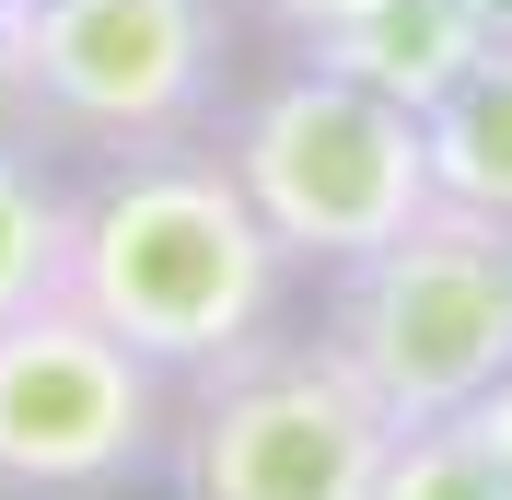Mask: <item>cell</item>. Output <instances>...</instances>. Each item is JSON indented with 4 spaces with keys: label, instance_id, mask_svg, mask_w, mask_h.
I'll return each instance as SVG.
<instances>
[{
    "label": "cell",
    "instance_id": "obj_1",
    "mask_svg": "<svg viewBox=\"0 0 512 500\" xmlns=\"http://www.w3.org/2000/svg\"><path fill=\"white\" fill-rule=\"evenodd\" d=\"M291 268L268 245V221L222 175L210 140H163V152H105L70 175V280L105 338H128L175 396L233 373L245 349L291 326Z\"/></svg>",
    "mask_w": 512,
    "mask_h": 500
},
{
    "label": "cell",
    "instance_id": "obj_2",
    "mask_svg": "<svg viewBox=\"0 0 512 500\" xmlns=\"http://www.w3.org/2000/svg\"><path fill=\"white\" fill-rule=\"evenodd\" d=\"M315 349L396 431L466 419L512 373V221L431 198L408 233L315 280Z\"/></svg>",
    "mask_w": 512,
    "mask_h": 500
},
{
    "label": "cell",
    "instance_id": "obj_3",
    "mask_svg": "<svg viewBox=\"0 0 512 500\" xmlns=\"http://www.w3.org/2000/svg\"><path fill=\"white\" fill-rule=\"evenodd\" d=\"M210 152H222V175L245 187V210L268 221V245L303 280L373 256L384 233H408L431 210V140H419V117L361 94V82H338L303 47L280 70H245L233 82Z\"/></svg>",
    "mask_w": 512,
    "mask_h": 500
},
{
    "label": "cell",
    "instance_id": "obj_4",
    "mask_svg": "<svg viewBox=\"0 0 512 500\" xmlns=\"http://www.w3.org/2000/svg\"><path fill=\"white\" fill-rule=\"evenodd\" d=\"M245 82V0H24L12 128L35 152H163L210 140Z\"/></svg>",
    "mask_w": 512,
    "mask_h": 500
},
{
    "label": "cell",
    "instance_id": "obj_5",
    "mask_svg": "<svg viewBox=\"0 0 512 500\" xmlns=\"http://www.w3.org/2000/svg\"><path fill=\"white\" fill-rule=\"evenodd\" d=\"M384 442H396V419L315 349V326H280L233 373L175 396L163 489L175 500H373Z\"/></svg>",
    "mask_w": 512,
    "mask_h": 500
},
{
    "label": "cell",
    "instance_id": "obj_6",
    "mask_svg": "<svg viewBox=\"0 0 512 500\" xmlns=\"http://www.w3.org/2000/svg\"><path fill=\"white\" fill-rule=\"evenodd\" d=\"M175 384L82 303H35L0 326V500H128L163 477Z\"/></svg>",
    "mask_w": 512,
    "mask_h": 500
},
{
    "label": "cell",
    "instance_id": "obj_7",
    "mask_svg": "<svg viewBox=\"0 0 512 500\" xmlns=\"http://www.w3.org/2000/svg\"><path fill=\"white\" fill-rule=\"evenodd\" d=\"M303 59H326L338 82H361V94L431 117V105H443L454 82L489 59V24L466 12V0H361L350 24H326Z\"/></svg>",
    "mask_w": 512,
    "mask_h": 500
},
{
    "label": "cell",
    "instance_id": "obj_8",
    "mask_svg": "<svg viewBox=\"0 0 512 500\" xmlns=\"http://www.w3.org/2000/svg\"><path fill=\"white\" fill-rule=\"evenodd\" d=\"M419 140H431V198H443V210L512 221V47H489V59L419 117Z\"/></svg>",
    "mask_w": 512,
    "mask_h": 500
},
{
    "label": "cell",
    "instance_id": "obj_9",
    "mask_svg": "<svg viewBox=\"0 0 512 500\" xmlns=\"http://www.w3.org/2000/svg\"><path fill=\"white\" fill-rule=\"evenodd\" d=\"M59 280H70V163L0 128V326L59 303Z\"/></svg>",
    "mask_w": 512,
    "mask_h": 500
},
{
    "label": "cell",
    "instance_id": "obj_10",
    "mask_svg": "<svg viewBox=\"0 0 512 500\" xmlns=\"http://www.w3.org/2000/svg\"><path fill=\"white\" fill-rule=\"evenodd\" d=\"M373 500H501V477H489V454L466 442V419H431V431L384 442Z\"/></svg>",
    "mask_w": 512,
    "mask_h": 500
},
{
    "label": "cell",
    "instance_id": "obj_11",
    "mask_svg": "<svg viewBox=\"0 0 512 500\" xmlns=\"http://www.w3.org/2000/svg\"><path fill=\"white\" fill-rule=\"evenodd\" d=\"M245 12H256V24H268V35H280V47H315L326 24H350L361 0H245Z\"/></svg>",
    "mask_w": 512,
    "mask_h": 500
},
{
    "label": "cell",
    "instance_id": "obj_12",
    "mask_svg": "<svg viewBox=\"0 0 512 500\" xmlns=\"http://www.w3.org/2000/svg\"><path fill=\"white\" fill-rule=\"evenodd\" d=\"M466 442H478V454H489V477H501V500H512V373L489 384L478 407H466Z\"/></svg>",
    "mask_w": 512,
    "mask_h": 500
},
{
    "label": "cell",
    "instance_id": "obj_13",
    "mask_svg": "<svg viewBox=\"0 0 512 500\" xmlns=\"http://www.w3.org/2000/svg\"><path fill=\"white\" fill-rule=\"evenodd\" d=\"M12 47H24V0H0V128H12Z\"/></svg>",
    "mask_w": 512,
    "mask_h": 500
},
{
    "label": "cell",
    "instance_id": "obj_14",
    "mask_svg": "<svg viewBox=\"0 0 512 500\" xmlns=\"http://www.w3.org/2000/svg\"><path fill=\"white\" fill-rule=\"evenodd\" d=\"M466 12L489 24V47H512V0H466Z\"/></svg>",
    "mask_w": 512,
    "mask_h": 500
}]
</instances>
